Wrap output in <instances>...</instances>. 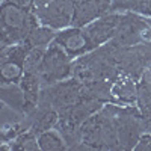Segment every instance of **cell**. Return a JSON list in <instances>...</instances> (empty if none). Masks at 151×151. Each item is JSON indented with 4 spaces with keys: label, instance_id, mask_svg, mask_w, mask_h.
<instances>
[{
    "label": "cell",
    "instance_id": "7",
    "mask_svg": "<svg viewBox=\"0 0 151 151\" xmlns=\"http://www.w3.org/2000/svg\"><path fill=\"white\" fill-rule=\"evenodd\" d=\"M32 47L24 41L2 47L0 56V79L2 83H20L24 76V59Z\"/></svg>",
    "mask_w": 151,
    "mask_h": 151
},
{
    "label": "cell",
    "instance_id": "3",
    "mask_svg": "<svg viewBox=\"0 0 151 151\" xmlns=\"http://www.w3.org/2000/svg\"><path fill=\"white\" fill-rule=\"evenodd\" d=\"M115 125L118 132L119 148L121 150H134L139 137L148 132L147 130V121L141 113L139 107L136 104H115L110 103Z\"/></svg>",
    "mask_w": 151,
    "mask_h": 151
},
{
    "label": "cell",
    "instance_id": "14",
    "mask_svg": "<svg viewBox=\"0 0 151 151\" xmlns=\"http://www.w3.org/2000/svg\"><path fill=\"white\" fill-rule=\"evenodd\" d=\"M0 98H2V103L24 113V115L30 110L26 94L21 89L20 83H2L0 85Z\"/></svg>",
    "mask_w": 151,
    "mask_h": 151
},
{
    "label": "cell",
    "instance_id": "8",
    "mask_svg": "<svg viewBox=\"0 0 151 151\" xmlns=\"http://www.w3.org/2000/svg\"><path fill=\"white\" fill-rule=\"evenodd\" d=\"M35 15L41 24L55 30H62L73 26L74 18V2L71 0H50L42 9L36 11Z\"/></svg>",
    "mask_w": 151,
    "mask_h": 151
},
{
    "label": "cell",
    "instance_id": "6",
    "mask_svg": "<svg viewBox=\"0 0 151 151\" xmlns=\"http://www.w3.org/2000/svg\"><path fill=\"white\" fill-rule=\"evenodd\" d=\"M83 97V85L74 77L65 79L55 85L42 88L40 101L47 103L55 107L59 113L68 110L74 104H77Z\"/></svg>",
    "mask_w": 151,
    "mask_h": 151
},
{
    "label": "cell",
    "instance_id": "20",
    "mask_svg": "<svg viewBox=\"0 0 151 151\" xmlns=\"http://www.w3.org/2000/svg\"><path fill=\"white\" fill-rule=\"evenodd\" d=\"M134 151H151V132H145L137 141Z\"/></svg>",
    "mask_w": 151,
    "mask_h": 151
},
{
    "label": "cell",
    "instance_id": "4",
    "mask_svg": "<svg viewBox=\"0 0 151 151\" xmlns=\"http://www.w3.org/2000/svg\"><path fill=\"white\" fill-rule=\"evenodd\" d=\"M110 41L122 47L151 41V18L132 11L121 12L115 36Z\"/></svg>",
    "mask_w": 151,
    "mask_h": 151
},
{
    "label": "cell",
    "instance_id": "15",
    "mask_svg": "<svg viewBox=\"0 0 151 151\" xmlns=\"http://www.w3.org/2000/svg\"><path fill=\"white\" fill-rule=\"evenodd\" d=\"M21 89L26 94L27 98V103H29V109L32 110L38 101H40V95L42 91V83L40 79V74H35V73H24L23 79L20 82Z\"/></svg>",
    "mask_w": 151,
    "mask_h": 151
},
{
    "label": "cell",
    "instance_id": "17",
    "mask_svg": "<svg viewBox=\"0 0 151 151\" xmlns=\"http://www.w3.org/2000/svg\"><path fill=\"white\" fill-rule=\"evenodd\" d=\"M38 144L40 150L42 151H60V150H68L67 144L64 141L62 134L58 129H50L38 134Z\"/></svg>",
    "mask_w": 151,
    "mask_h": 151
},
{
    "label": "cell",
    "instance_id": "16",
    "mask_svg": "<svg viewBox=\"0 0 151 151\" xmlns=\"http://www.w3.org/2000/svg\"><path fill=\"white\" fill-rule=\"evenodd\" d=\"M40 150L38 134L32 130H24L9 144H2V151H36Z\"/></svg>",
    "mask_w": 151,
    "mask_h": 151
},
{
    "label": "cell",
    "instance_id": "5",
    "mask_svg": "<svg viewBox=\"0 0 151 151\" xmlns=\"http://www.w3.org/2000/svg\"><path fill=\"white\" fill-rule=\"evenodd\" d=\"M73 62L74 59H71L65 50L53 41L45 48L41 68L38 71L42 88L73 77Z\"/></svg>",
    "mask_w": 151,
    "mask_h": 151
},
{
    "label": "cell",
    "instance_id": "19",
    "mask_svg": "<svg viewBox=\"0 0 151 151\" xmlns=\"http://www.w3.org/2000/svg\"><path fill=\"white\" fill-rule=\"evenodd\" d=\"M45 55V48L42 47H32L24 59V73H35L38 74Z\"/></svg>",
    "mask_w": 151,
    "mask_h": 151
},
{
    "label": "cell",
    "instance_id": "9",
    "mask_svg": "<svg viewBox=\"0 0 151 151\" xmlns=\"http://www.w3.org/2000/svg\"><path fill=\"white\" fill-rule=\"evenodd\" d=\"M55 42H58L67 52L71 59H77L95 48L88 36L85 27H65L56 33Z\"/></svg>",
    "mask_w": 151,
    "mask_h": 151
},
{
    "label": "cell",
    "instance_id": "11",
    "mask_svg": "<svg viewBox=\"0 0 151 151\" xmlns=\"http://www.w3.org/2000/svg\"><path fill=\"white\" fill-rule=\"evenodd\" d=\"M112 11V0H77L74 3L73 26L85 27Z\"/></svg>",
    "mask_w": 151,
    "mask_h": 151
},
{
    "label": "cell",
    "instance_id": "1",
    "mask_svg": "<svg viewBox=\"0 0 151 151\" xmlns=\"http://www.w3.org/2000/svg\"><path fill=\"white\" fill-rule=\"evenodd\" d=\"M82 150H121L110 103L82 124Z\"/></svg>",
    "mask_w": 151,
    "mask_h": 151
},
{
    "label": "cell",
    "instance_id": "13",
    "mask_svg": "<svg viewBox=\"0 0 151 151\" xmlns=\"http://www.w3.org/2000/svg\"><path fill=\"white\" fill-rule=\"evenodd\" d=\"M137 80L129 77V76L121 74L119 77L113 82L112 86V97L115 104H136V97H137V88H136Z\"/></svg>",
    "mask_w": 151,
    "mask_h": 151
},
{
    "label": "cell",
    "instance_id": "10",
    "mask_svg": "<svg viewBox=\"0 0 151 151\" xmlns=\"http://www.w3.org/2000/svg\"><path fill=\"white\" fill-rule=\"evenodd\" d=\"M119 17H121V12L110 11L106 15L100 17L98 20L85 26V30H86L88 36H89V40L95 48L103 45V44H107L115 36L118 23H119Z\"/></svg>",
    "mask_w": 151,
    "mask_h": 151
},
{
    "label": "cell",
    "instance_id": "12",
    "mask_svg": "<svg viewBox=\"0 0 151 151\" xmlns=\"http://www.w3.org/2000/svg\"><path fill=\"white\" fill-rule=\"evenodd\" d=\"M59 121V112L47 103L38 101V104L24 115V125L27 130L40 134L45 130L55 129Z\"/></svg>",
    "mask_w": 151,
    "mask_h": 151
},
{
    "label": "cell",
    "instance_id": "18",
    "mask_svg": "<svg viewBox=\"0 0 151 151\" xmlns=\"http://www.w3.org/2000/svg\"><path fill=\"white\" fill-rule=\"evenodd\" d=\"M56 33L58 32H55V29L48 27V26H44V24H40V26H36L29 33L26 42L30 47H42V48H47L50 44L55 41Z\"/></svg>",
    "mask_w": 151,
    "mask_h": 151
},
{
    "label": "cell",
    "instance_id": "21",
    "mask_svg": "<svg viewBox=\"0 0 151 151\" xmlns=\"http://www.w3.org/2000/svg\"><path fill=\"white\" fill-rule=\"evenodd\" d=\"M9 2H12V3H15V5L24 8V9H29V11L33 12V0H9Z\"/></svg>",
    "mask_w": 151,
    "mask_h": 151
},
{
    "label": "cell",
    "instance_id": "2",
    "mask_svg": "<svg viewBox=\"0 0 151 151\" xmlns=\"http://www.w3.org/2000/svg\"><path fill=\"white\" fill-rule=\"evenodd\" d=\"M0 24H2V47L20 44L27 40L29 33L40 26L35 12L24 9L15 3L3 0L0 8Z\"/></svg>",
    "mask_w": 151,
    "mask_h": 151
}]
</instances>
